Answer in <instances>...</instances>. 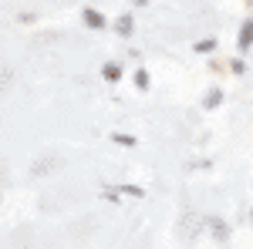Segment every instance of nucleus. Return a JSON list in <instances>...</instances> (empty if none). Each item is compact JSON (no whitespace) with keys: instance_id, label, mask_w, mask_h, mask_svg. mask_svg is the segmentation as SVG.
<instances>
[{"instance_id":"nucleus-1","label":"nucleus","mask_w":253,"mask_h":249,"mask_svg":"<svg viewBox=\"0 0 253 249\" xmlns=\"http://www.w3.org/2000/svg\"><path fill=\"white\" fill-rule=\"evenodd\" d=\"M84 20H88L91 27H101V24H105V20H101V14H95V10H88V14H84Z\"/></svg>"},{"instance_id":"nucleus-2","label":"nucleus","mask_w":253,"mask_h":249,"mask_svg":"<svg viewBox=\"0 0 253 249\" xmlns=\"http://www.w3.org/2000/svg\"><path fill=\"white\" fill-rule=\"evenodd\" d=\"M118 74H122V71H118V64H108V68H105V77H108V81H115Z\"/></svg>"}]
</instances>
